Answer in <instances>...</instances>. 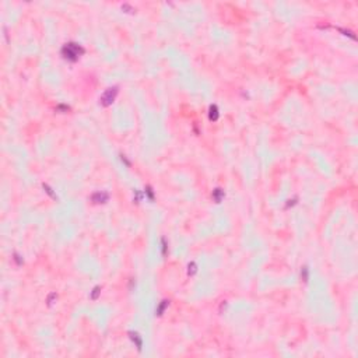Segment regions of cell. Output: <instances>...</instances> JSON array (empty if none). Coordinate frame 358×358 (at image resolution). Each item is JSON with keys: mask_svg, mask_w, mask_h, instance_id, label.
<instances>
[{"mask_svg": "<svg viewBox=\"0 0 358 358\" xmlns=\"http://www.w3.org/2000/svg\"><path fill=\"white\" fill-rule=\"evenodd\" d=\"M56 109H57V111H63V112H67V111H69V107H66V105H59V107H57Z\"/></svg>", "mask_w": 358, "mask_h": 358, "instance_id": "obj_15", "label": "cell"}, {"mask_svg": "<svg viewBox=\"0 0 358 358\" xmlns=\"http://www.w3.org/2000/svg\"><path fill=\"white\" fill-rule=\"evenodd\" d=\"M218 116H220V113H218L217 105H210V108H208V119L216 122L218 119Z\"/></svg>", "mask_w": 358, "mask_h": 358, "instance_id": "obj_5", "label": "cell"}, {"mask_svg": "<svg viewBox=\"0 0 358 358\" xmlns=\"http://www.w3.org/2000/svg\"><path fill=\"white\" fill-rule=\"evenodd\" d=\"M146 193H147V196H148L150 200H154V193H152L151 186H147V187H146Z\"/></svg>", "mask_w": 358, "mask_h": 358, "instance_id": "obj_10", "label": "cell"}, {"mask_svg": "<svg viewBox=\"0 0 358 358\" xmlns=\"http://www.w3.org/2000/svg\"><path fill=\"white\" fill-rule=\"evenodd\" d=\"M118 92H119V88L118 87H111V88H108V90H105V92H104V94L101 95V98H99L101 105H102V107H109V105L115 101Z\"/></svg>", "mask_w": 358, "mask_h": 358, "instance_id": "obj_2", "label": "cell"}, {"mask_svg": "<svg viewBox=\"0 0 358 358\" xmlns=\"http://www.w3.org/2000/svg\"><path fill=\"white\" fill-rule=\"evenodd\" d=\"M44 189H46V192H48L49 195L52 196V197H55V199H56V195H53V193H52V189H51V187H49L48 185H44Z\"/></svg>", "mask_w": 358, "mask_h": 358, "instance_id": "obj_14", "label": "cell"}, {"mask_svg": "<svg viewBox=\"0 0 358 358\" xmlns=\"http://www.w3.org/2000/svg\"><path fill=\"white\" fill-rule=\"evenodd\" d=\"M83 53H84V48L74 42H69L62 48V56L69 62H76Z\"/></svg>", "mask_w": 358, "mask_h": 358, "instance_id": "obj_1", "label": "cell"}, {"mask_svg": "<svg viewBox=\"0 0 358 358\" xmlns=\"http://www.w3.org/2000/svg\"><path fill=\"white\" fill-rule=\"evenodd\" d=\"M140 200H141V193L139 192V190H136V192H134V199H133V202L139 203Z\"/></svg>", "mask_w": 358, "mask_h": 358, "instance_id": "obj_12", "label": "cell"}, {"mask_svg": "<svg viewBox=\"0 0 358 358\" xmlns=\"http://www.w3.org/2000/svg\"><path fill=\"white\" fill-rule=\"evenodd\" d=\"M14 259H16V262H17V263H18V264H21V260H20V256H18V255H17V253H16V255H14Z\"/></svg>", "mask_w": 358, "mask_h": 358, "instance_id": "obj_16", "label": "cell"}, {"mask_svg": "<svg viewBox=\"0 0 358 358\" xmlns=\"http://www.w3.org/2000/svg\"><path fill=\"white\" fill-rule=\"evenodd\" d=\"M301 276L304 278V281H308V267H302V271H301Z\"/></svg>", "mask_w": 358, "mask_h": 358, "instance_id": "obj_11", "label": "cell"}, {"mask_svg": "<svg viewBox=\"0 0 358 358\" xmlns=\"http://www.w3.org/2000/svg\"><path fill=\"white\" fill-rule=\"evenodd\" d=\"M129 337L131 338V341L137 346L139 351H141V347H143V340H141V337L139 336V333H136V332H129Z\"/></svg>", "mask_w": 358, "mask_h": 358, "instance_id": "obj_4", "label": "cell"}, {"mask_svg": "<svg viewBox=\"0 0 358 358\" xmlns=\"http://www.w3.org/2000/svg\"><path fill=\"white\" fill-rule=\"evenodd\" d=\"M168 305H169V301H167V299L161 301V304L158 305V308H157V311H155V315H157V316H161V315L165 312V309H167Z\"/></svg>", "mask_w": 358, "mask_h": 358, "instance_id": "obj_7", "label": "cell"}, {"mask_svg": "<svg viewBox=\"0 0 358 358\" xmlns=\"http://www.w3.org/2000/svg\"><path fill=\"white\" fill-rule=\"evenodd\" d=\"M99 293H101V287H99V285H97V287H94L92 293H91V295H90V298H91V299H97V298H98V295H99Z\"/></svg>", "mask_w": 358, "mask_h": 358, "instance_id": "obj_9", "label": "cell"}, {"mask_svg": "<svg viewBox=\"0 0 358 358\" xmlns=\"http://www.w3.org/2000/svg\"><path fill=\"white\" fill-rule=\"evenodd\" d=\"M224 196H225L224 190H222V189H220V187H217V189H214V190H213V199H214V202H216V203H220V202L224 199Z\"/></svg>", "mask_w": 358, "mask_h": 358, "instance_id": "obj_6", "label": "cell"}, {"mask_svg": "<svg viewBox=\"0 0 358 358\" xmlns=\"http://www.w3.org/2000/svg\"><path fill=\"white\" fill-rule=\"evenodd\" d=\"M109 195L107 192H95L94 195L91 196V202L95 203V204H101V203H105L108 202Z\"/></svg>", "mask_w": 358, "mask_h": 358, "instance_id": "obj_3", "label": "cell"}, {"mask_svg": "<svg viewBox=\"0 0 358 358\" xmlns=\"http://www.w3.org/2000/svg\"><path fill=\"white\" fill-rule=\"evenodd\" d=\"M161 242H162V255H164V256H167V248H168V245H167V241H165V238L161 239Z\"/></svg>", "mask_w": 358, "mask_h": 358, "instance_id": "obj_13", "label": "cell"}, {"mask_svg": "<svg viewBox=\"0 0 358 358\" xmlns=\"http://www.w3.org/2000/svg\"><path fill=\"white\" fill-rule=\"evenodd\" d=\"M196 271H197V266H196L195 262L189 263V266H187V274H189V276H193Z\"/></svg>", "mask_w": 358, "mask_h": 358, "instance_id": "obj_8", "label": "cell"}]
</instances>
